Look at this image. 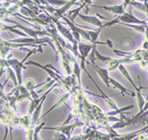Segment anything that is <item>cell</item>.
<instances>
[{"label":"cell","mask_w":148,"mask_h":140,"mask_svg":"<svg viewBox=\"0 0 148 140\" xmlns=\"http://www.w3.org/2000/svg\"><path fill=\"white\" fill-rule=\"evenodd\" d=\"M97 46V44H83V42H78V51H79V54H80V59H81V69L82 70H85L86 67H85V61H86V58L89 56L90 53L94 47Z\"/></svg>","instance_id":"cell-1"},{"label":"cell","mask_w":148,"mask_h":140,"mask_svg":"<svg viewBox=\"0 0 148 140\" xmlns=\"http://www.w3.org/2000/svg\"><path fill=\"white\" fill-rule=\"evenodd\" d=\"M116 17L120 21V24H139V25H147L146 20L143 21V20L137 19L132 13H131V11L123 12L121 15H116Z\"/></svg>","instance_id":"cell-2"},{"label":"cell","mask_w":148,"mask_h":140,"mask_svg":"<svg viewBox=\"0 0 148 140\" xmlns=\"http://www.w3.org/2000/svg\"><path fill=\"white\" fill-rule=\"evenodd\" d=\"M84 123L81 122H75L73 124L70 125H61V126H56V127H44V129H47V130H56V131L62 132L63 134H65L67 136V139H70V135L72 133L73 129L75 128L76 126H83Z\"/></svg>","instance_id":"cell-3"},{"label":"cell","mask_w":148,"mask_h":140,"mask_svg":"<svg viewBox=\"0 0 148 140\" xmlns=\"http://www.w3.org/2000/svg\"><path fill=\"white\" fill-rule=\"evenodd\" d=\"M84 71H85V73H86V74L88 75V77L90 78V80H91V81H92L93 83H94V85H95V86H96L97 89L100 91V93H101V97H102L103 99H104L105 103L107 104V106L109 107V109H111V110H116V109H118V106H116V104L114 103V100H113V99H111L109 96H107V95L105 94L104 92H103V90L101 89V88L99 87V85H98L97 83H96V81H95V79H94V78H93L92 76L90 75V73L88 72L87 69H85Z\"/></svg>","instance_id":"cell-4"},{"label":"cell","mask_w":148,"mask_h":140,"mask_svg":"<svg viewBox=\"0 0 148 140\" xmlns=\"http://www.w3.org/2000/svg\"><path fill=\"white\" fill-rule=\"evenodd\" d=\"M88 62H89L90 65H91L92 67L96 70V72L98 73V75L100 76V78L102 79V81L105 83V85H106L108 88L111 87V83H110V76H109L110 71L107 69V68H101L100 66L95 64V62H90V61H88Z\"/></svg>","instance_id":"cell-5"},{"label":"cell","mask_w":148,"mask_h":140,"mask_svg":"<svg viewBox=\"0 0 148 140\" xmlns=\"http://www.w3.org/2000/svg\"><path fill=\"white\" fill-rule=\"evenodd\" d=\"M51 20H53V22H56V26H57V29H58V31L60 32L61 35L64 36V37H65L66 39H67L72 44H78L77 41L75 40V38L73 37L72 33H71V30H67L65 27H63V26L58 22V20H57V19H54V18H52V17H51Z\"/></svg>","instance_id":"cell-6"},{"label":"cell","mask_w":148,"mask_h":140,"mask_svg":"<svg viewBox=\"0 0 148 140\" xmlns=\"http://www.w3.org/2000/svg\"><path fill=\"white\" fill-rule=\"evenodd\" d=\"M76 1H78V0H71V1H67L64 5L61 6L60 9H56V10H54V12L52 13V15H53V17L52 18L57 19V20L60 19L64 14H65L66 12L70 9L71 6L74 5V4H76Z\"/></svg>","instance_id":"cell-7"},{"label":"cell","mask_w":148,"mask_h":140,"mask_svg":"<svg viewBox=\"0 0 148 140\" xmlns=\"http://www.w3.org/2000/svg\"><path fill=\"white\" fill-rule=\"evenodd\" d=\"M110 83H111V86H113V88L120 90L123 96H125V95H128V96H131V97L136 96V93H135V92H132V91H130V90L126 89V88L123 87L120 82H118L116 80H114L111 77H110Z\"/></svg>","instance_id":"cell-8"},{"label":"cell","mask_w":148,"mask_h":140,"mask_svg":"<svg viewBox=\"0 0 148 140\" xmlns=\"http://www.w3.org/2000/svg\"><path fill=\"white\" fill-rule=\"evenodd\" d=\"M94 8H102L106 11L112 12L114 15H121V14L125 12V7H123V4H120V5H113V6H101V5H91Z\"/></svg>","instance_id":"cell-9"},{"label":"cell","mask_w":148,"mask_h":140,"mask_svg":"<svg viewBox=\"0 0 148 140\" xmlns=\"http://www.w3.org/2000/svg\"><path fill=\"white\" fill-rule=\"evenodd\" d=\"M78 17H79L81 20L91 24V25H93V26H96V27H98V28L103 27L102 21L100 20L98 17H95V16H89V15H87V14H80V13H79V15H78Z\"/></svg>","instance_id":"cell-10"},{"label":"cell","mask_w":148,"mask_h":140,"mask_svg":"<svg viewBox=\"0 0 148 140\" xmlns=\"http://www.w3.org/2000/svg\"><path fill=\"white\" fill-rule=\"evenodd\" d=\"M118 69L121 71V74H123V77H125V79L127 80V81L130 82L131 85H132L133 88H134V89L136 90V91H137V90H139L140 88H142L141 86H140L139 88H137V86H136V85H135V83L133 82V80H132V78H131V76H130V72H128L127 69H126V68L125 67V65H123V63H121V64H120V66H119Z\"/></svg>","instance_id":"cell-11"},{"label":"cell","mask_w":148,"mask_h":140,"mask_svg":"<svg viewBox=\"0 0 148 140\" xmlns=\"http://www.w3.org/2000/svg\"><path fill=\"white\" fill-rule=\"evenodd\" d=\"M68 98H69V94H68V93H67V94H64V95H62V96H59V97H58V99L56 100V103H54V105L52 106L51 108L49 109V110L47 111L44 115H42V118H44V117H46V115H47V113H49L52 110H54V109H56L57 107H59V106L61 105V104L65 103V102L67 101V99H68Z\"/></svg>","instance_id":"cell-12"},{"label":"cell","mask_w":148,"mask_h":140,"mask_svg":"<svg viewBox=\"0 0 148 140\" xmlns=\"http://www.w3.org/2000/svg\"><path fill=\"white\" fill-rule=\"evenodd\" d=\"M143 89L142 88H140L139 90H137L136 91V96H135V98H136V101H137V105H138V109H139V113H137L136 115H134V117H138V115H140L142 113V110L143 108H144V105H145V100L143 98L141 92H140V90Z\"/></svg>","instance_id":"cell-13"},{"label":"cell","mask_w":148,"mask_h":140,"mask_svg":"<svg viewBox=\"0 0 148 140\" xmlns=\"http://www.w3.org/2000/svg\"><path fill=\"white\" fill-rule=\"evenodd\" d=\"M84 5H80L79 7H78L77 9H74V10H71V11H67L65 14H64L63 16H65V17H67L69 20L71 21V22H75V19L76 17H77L78 15H79V13H80V11H81V9H83L84 8Z\"/></svg>","instance_id":"cell-14"},{"label":"cell","mask_w":148,"mask_h":140,"mask_svg":"<svg viewBox=\"0 0 148 140\" xmlns=\"http://www.w3.org/2000/svg\"><path fill=\"white\" fill-rule=\"evenodd\" d=\"M131 109H133V105H128L125 107V108H121V109H116V110H113L111 111H109L108 113V115L110 117V115H121V113H123V111H128L130 110H131Z\"/></svg>","instance_id":"cell-15"},{"label":"cell","mask_w":148,"mask_h":140,"mask_svg":"<svg viewBox=\"0 0 148 140\" xmlns=\"http://www.w3.org/2000/svg\"><path fill=\"white\" fill-rule=\"evenodd\" d=\"M74 73H75L76 77H77L78 80V86L81 87V66H79V64L77 63V61H74Z\"/></svg>","instance_id":"cell-16"},{"label":"cell","mask_w":148,"mask_h":140,"mask_svg":"<svg viewBox=\"0 0 148 140\" xmlns=\"http://www.w3.org/2000/svg\"><path fill=\"white\" fill-rule=\"evenodd\" d=\"M78 33H79L80 37L83 38L85 41H88L91 42V38H90V34H89V31H86L85 29H82L78 26Z\"/></svg>","instance_id":"cell-17"},{"label":"cell","mask_w":148,"mask_h":140,"mask_svg":"<svg viewBox=\"0 0 148 140\" xmlns=\"http://www.w3.org/2000/svg\"><path fill=\"white\" fill-rule=\"evenodd\" d=\"M95 56H96V59H98V60L103 61L104 63L108 62V61H110V60H112V59H113V58L109 57V56H104V55H102V54L97 51V48L95 49Z\"/></svg>","instance_id":"cell-18"},{"label":"cell","mask_w":148,"mask_h":140,"mask_svg":"<svg viewBox=\"0 0 148 140\" xmlns=\"http://www.w3.org/2000/svg\"><path fill=\"white\" fill-rule=\"evenodd\" d=\"M25 86L26 88H28L29 90H35L36 89V85H35V82L33 79H28L27 81L25 83Z\"/></svg>","instance_id":"cell-19"},{"label":"cell","mask_w":148,"mask_h":140,"mask_svg":"<svg viewBox=\"0 0 148 140\" xmlns=\"http://www.w3.org/2000/svg\"><path fill=\"white\" fill-rule=\"evenodd\" d=\"M44 126H45V122L40 123V124L38 127H36L35 132H34V137H33V138H34V139H39V136H38V134H39V132H40V129L44 128Z\"/></svg>","instance_id":"cell-20"},{"label":"cell","mask_w":148,"mask_h":140,"mask_svg":"<svg viewBox=\"0 0 148 140\" xmlns=\"http://www.w3.org/2000/svg\"><path fill=\"white\" fill-rule=\"evenodd\" d=\"M142 48L143 49H148V42L147 41H145L142 44Z\"/></svg>","instance_id":"cell-21"},{"label":"cell","mask_w":148,"mask_h":140,"mask_svg":"<svg viewBox=\"0 0 148 140\" xmlns=\"http://www.w3.org/2000/svg\"><path fill=\"white\" fill-rule=\"evenodd\" d=\"M107 46H109L110 47H111V48H113V42H112V41H110V40H107Z\"/></svg>","instance_id":"cell-22"},{"label":"cell","mask_w":148,"mask_h":140,"mask_svg":"<svg viewBox=\"0 0 148 140\" xmlns=\"http://www.w3.org/2000/svg\"><path fill=\"white\" fill-rule=\"evenodd\" d=\"M147 110H148V101L145 102V105H144V108H143V110H142V113H144V111H147Z\"/></svg>","instance_id":"cell-23"},{"label":"cell","mask_w":148,"mask_h":140,"mask_svg":"<svg viewBox=\"0 0 148 140\" xmlns=\"http://www.w3.org/2000/svg\"><path fill=\"white\" fill-rule=\"evenodd\" d=\"M144 35H145V37H146V41L148 42V26H147L146 30H145V33H144Z\"/></svg>","instance_id":"cell-24"},{"label":"cell","mask_w":148,"mask_h":140,"mask_svg":"<svg viewBox=\"0 0 148 140\" xmlns=\"http://www.w3.org/2000/svg\"><path fill=\"white\" fill-rule=\"evenodd\" d=\"M135 1H139V2H144V0H135Z\"/></svg>","instance_id":"cell-25"},{"label":"cell","mask_w":148,"mask_h":140,"mask_svg":"<svg viewBox=\"0 0 148 140\" xmlns=\"http://www.w3.org/2000/svg\"><path fill=\"white\" fill-rule=\"evenodd\" d=\"M147 1H148V0H147Z\"/></svg>","instance_id":"cell-26"}]
</instances>
